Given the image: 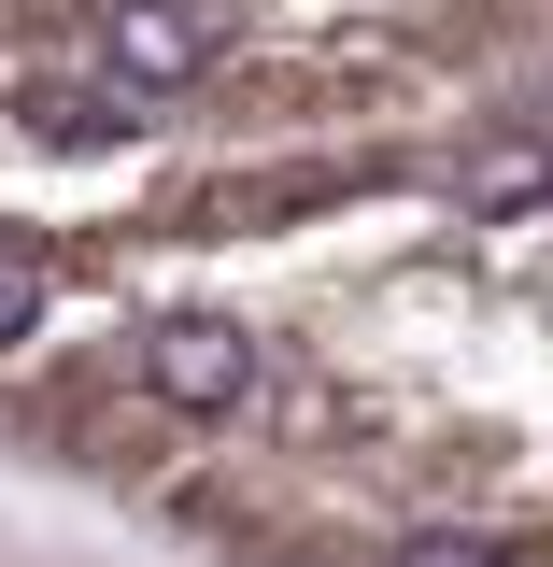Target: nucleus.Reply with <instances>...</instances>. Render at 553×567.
I'll return each mask as SVG.
<instances>
[{
  "instance_id": "obj_1",
  "label": "nucleus",
  "mask_w": 553,
  "mask_h": 567,
  "mask_svg": "<svg viewBox=\"0 0 553 567\" xmlns=\"http://www.w3.org/2000/svg\"><path fill=\"white\" fill-rule=\"evenodd\" d=\"M142 383H156V398H171V412H242V398H256V383H270V354L242 341V327H227V312H171V327H142Z\"/></svg>"
},
{
  "instance_id": "obj_2",
  "label": "nucleus",
  "mask_w": 553,
  "mask_h": 567,
  "mask_svg": "<svg viewBox=\"0 0 553 567\" xmlns=\"http://www.w3.org/2000/svg\"><path fill=\"white\" fill-rule=\"evenodd\" d=\"M100 71H129V85H199L213 71V14L199 0H100Z\"/></svg>"
},
{
  "instance_id": "obj_3",
  "label": "nucleus",
  "mask_w": 553,
  "mask_h": 567,
  "mask_svg": "<svg viewBox=\"0 0 553 567\" xmlns=\"http://www.w3.org/2000/svg\"><path fill=\"white\" fill-rule=\"evenodd\" d=\"M142 100H156V85L100 71V85H43V100H29V128L58 142V156H100V142H129V128H142Z\"/></svg>"
},
{
  "instance_id": "obj_4",
  "label": "nucleus",
  "mask_w": 553,
  "mask_h": 567,
  "mask_svg": "<svg viewBox=\"0 0 553 567\" xmlns=\"http://www.w3.org/2000/svg\"><path fill=\"white\" fill-rule=\"evenodd\" d=\"M29 327H43V256H29V241H0V354L29 341Z\"/></svg>"
}]
</instances>
